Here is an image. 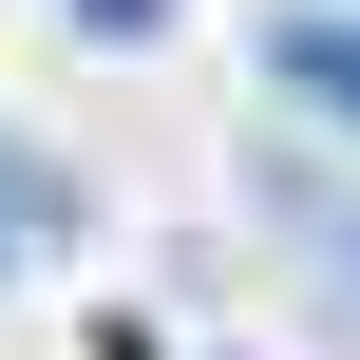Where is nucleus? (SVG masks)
Masks as SVG:
<instances>
[{"instance_id": "obj_1", "label": "nucleus", "mask_w": 360, "mask_h": 360, "mask_svg": "<svg viewBox=\"0 0 360 360\" xmlns=\"http://www.w3.org/2000/svg\"><path fill=\"white\" fill-rule=\"evenodd\" d=\"M266 95H304L323 133H360V19L342 0H285V19H266Z\"/></svg>"}, {"instance_id": "obj_2", "label": "nucleus", "mask_w": 360, "mask_h": 360, "mask_svg": "<svg viewBox=\"0 0 360 360\" xmlns=\"http://www.w3.org/2000/svg\"><path fill=\"white\" fill-rule=\"evenodd\" d=\"M57 19H76L95 57H152V38H171V0H57Z\"/></svg>"}, {"instance_id": "obj_3", "label": "nucleus", "mask_w": 360, "mask_h": 360, "mask_svg": "<svg viewBox=\"0 0 360 360\" xmlns=\"http://www.w3.org/2000/svg\"><path fill=\"white\" fill-rule=\"evenodd\" d=\"M323 304H360V190L323 209Z\"/></svg>"}]
</instances>
